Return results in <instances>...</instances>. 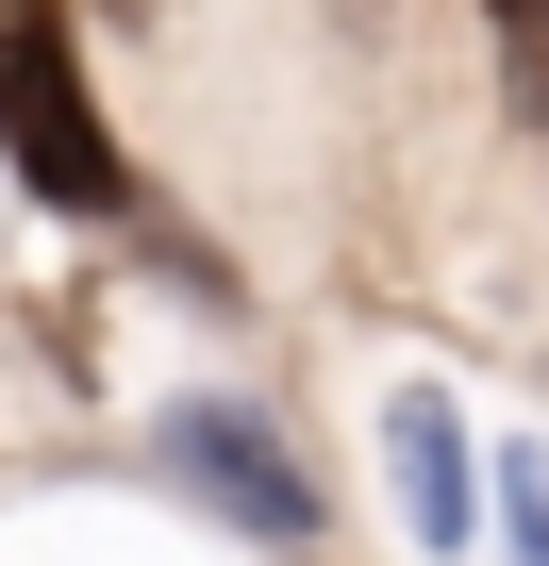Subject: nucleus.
<instances>
[{
    "label": "nucleus",
    "instance_id": "4",
    "mask_svg": "<svg viewBox=\"0 0 549 566\" xmlns=\"http://www.w3.org/2000/svg\"><path fill=\"white\" fill-rule=\"evenodd\" d=\"M499 566H549V467L499 450Z\"/></svg>",
    "mask_w": 549,
    "mask_h": 566
},
{
    "label": "nucleus",
    "instance_id": "5",
    "mask_svg": "<svg viewBox=\"0 0 549 566\" xmlns=\"http://www.w3.org/2000/svg\"><path fill=\"white\" fill-rule=\"evenodd\" d=\"M483 18H532V0H483Z\"/></svg>",
    "mask_w": 549,
    "mask_h": 566
},
{
    "label": "nucleus",
    "instance_id": "3",
    "mask_svg": "<svg viewBox=\"0 0 549 566\" xmlns=\"http://www.w3.org/2000/svg\"><path fill=\"white\" fill-rule=\"evenodd\" d=\"M383 467H400V533H416V549H466V533H483V467H466V417H450L433 384L383 400Z\"/></svg>",
    "mask_w": 549,
    "mask_h": 566
},
{
    "label": "nucleus",
    "instance_id": "6",
    "mask_svg": "<svg viewBox=\"0 0 549 566\" xmlns=\"http://www.w3.org/2000/svg\"><path fill=\"white\" fill-rule=\"evenodd\" d=\"M532 51H549V0H532Z\"/></svg>",
    "mask_w": 549,
    "mask_h": 566
},
{
    "label": "nucleus",
    "instance_id": "2",
    "mask_svg": "<svg viewBox=\"0 0 549 566\" xmlns=\"http://www.w3.org/2000/svg\"><path fill=\"white\" fill-rule=\"evenodd\" d=\"M167 467L233 516V533H266V549H317V483H300V450L266 433L250 400H167Z\"/></svg>",
    "mask_w": 549,
    "mask_h": 566
},
{
    "label": "nucleus",
    "instance_id": "1",
    "mask_svg": "<svg viewBox=\"0 0 549 566\" xmlns=\"http://www.w3.org/2000/svg\"><path fill=\"white\" fill-rule=\"evenodd\" d=\"M0 167H18L51 217H134V167L101 134V84H84L51 0H0Z\"/></svg>",
    "mask_w": 549,
    "mask_h": 566
}]
</instances>
